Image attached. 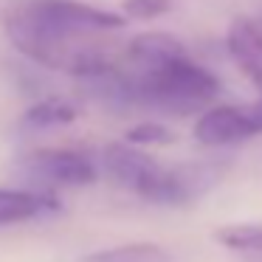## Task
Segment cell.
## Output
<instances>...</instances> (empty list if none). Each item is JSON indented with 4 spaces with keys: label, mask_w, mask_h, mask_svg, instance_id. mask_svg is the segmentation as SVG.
<instances>
[{
    "label": "cell",
    "mask_w": 262,
    "mask_h": 262,
    "mask_svg": "<svg viewBox=\"0 0 262 262\" xmlns=\"http://www.w3.org/2000/svg\"><path fill=\"white\" fill-rule=\"evenodd\" d=\"M104 175L116 186L161 206H181L203 194L223 175V166H164L133 144H107L102 152Z\"/></svg>",
    "instance_id": "obj_3"
},
{
    "label": "cell",
    "mask_w": 262,
    "mask_h": 262,
    "mask_svg": "<svg viewBox=\"0 0 262 262\" xmlns=\"http://www.w3.org/2000/svg\"><path fill=\"white\" fill-rule=\"evenodd\" d=\"M124 141L141 149L144 147H169V144H175V133L169 127L158 124V121H144V124H136L127 130Z\"/></svg>",
    "instance_id": "obj_11"
},
{
    "label": "cell",
    "mask_w": 262,
    "mask_h": 262,
    "mask_svg": "<svg viewBox=\"0 0 262 262\" xmlns=\"http://www.w3.org/2000/svg\"><path fill=\"white\" fill-rule=\"evenodd\" d=\"M262 133V99L251 104H217L203 110L194 124V138L203 147H231Z\"/></svg>",
    "instance_id": "obj_4"
},
{
    "label": "cell",
    "mask_w": 262,
    "mask_h": 262,
    "mask_svg": "<svg viewBox=\"0 0 262 262\" xmlns=\"http://www.w3.org/2000/svg\"><path fill=\"white\" fill-rule=\"evenodd\" d=\"M172 9V0H121V12L133 20H155Z\"/></svg>",
    "instance_id": "obj_12"
},
{
    "label": "cell",
    "mask_w": 262,
    "mask_h": 262,
    "mask_svg": "<svg viewBox=\"0 0 262 262\" xmlns=\"http://www.w3.org/2000/svg\"><path fill=\"white\" fill-rule=\"evenodd\" d=\"M214 239L239 262H262V226L237 223L214 231Z\"/></svg>",
    "instance_id": "obj_8"
},
{
    "label": "cell",
    "mask_w": 262,
    "mask_h": 262,
    "mask_svg": "<svg viewBox=\"0 0 262 262\" xmlns=\"http://www.w3.org/2000/svg\"><path fill=\"white\" fill-rule=\"evenodd\" d=\"M20 169L42 186H62V189L91 186L99 178L96 164L88 155L74 152V149H37V152L26 155Z\"/></svg>",
    "instance_id": "obj_5"
},
{
    "label": "cell",
    "mask_w": 262,
    "mask_h": 262,
    "mask_svg": "<svg viewBox=\"0 0 262 262\" xmlns=\"http://www.w3.org/2000/svg\"><path fill=\"white\" fill-rule=\"evenodd\" d=\"M228 51L243 74L262 91V29L251 20H234L228 26Z\"/></svg>",
    "instance_id": "obj_6"
},
{
    "label": "cell",
    "mask_w": 262,
    "mask_h": 262,
    "mask_svg": "<svg viewBox=\"0 0 262 262\" xmlns=\"http://www.w3.org/2000/svg\"><path fill=\"white\" fill-rule=\"evenodd\" d=\"M79 262H172V256L155 243H127L116 248L93 251Z\"/></svg>",
    "instance_id": "obj_9"
},
{
    "label": "cell",
    "mask_w": 262,
    "mask_h": 262,
    "mask_svg": "<svg viewBox=\"0 0 262 262\" xmlns=\"http://www.w3.org/2000/svg\"><path fill=\"white\" fill-rule=\"evenodd\" d=\"M57 200L42 192H29V189H0V226H14L26 223L46 211H57Z\"/></svg>",
    "instance_id": "obj_7"
},
{
    "label": "cell",
    "mask_w": 262,
    "mask_h": 262,
    "mask_svg": "<svg viewBox=\"0 0 262 262\" xmlns=\"http://www.w3.org/2000/svg\"><path fill=\"white\" fill-rule=\"evenodd\" d=\"M96 82H104L121 102L164 110L169 116L209 110L220 93V79L209 68L194 62L189 51L144 68H119L116 74Z\"/></svg>",
    "instance_id": "obj_2"
},
{
    "label": "cell",
    "mask_w": 262,
    "mask_h": 262,
    "mask_svg": "<svg viewBox=\"0 0 262 262\" xmlns=\"http://www.w3.org/2000/svg\"><path fill=\"white\" fill-rule=\"evenodd\" d=\"M76 107L68 102H62V99H42V102H37L34 107L26 110L23 121L29 127H62V124H71V121H76Z\"/></svg>",
    "instance_id": "obj_10"
},
{
    "label": "cell",
    "mask_w": 262,
    "mask_h": 262,
    "mask_svg": "<svg viewBox=\"0 0 262 262\" xmlns=\"http://www.w3.org/2000/svg\"><path fill=\"white\" fill-rule=\"evenodd\" d=\"M119 29H124L121 14L79 0H20L6 12V34L23 57L82 79L121 68L127 42L110 40Z\"/></svg>",
    "instance_id": "obj_1"
}]
</instances>
